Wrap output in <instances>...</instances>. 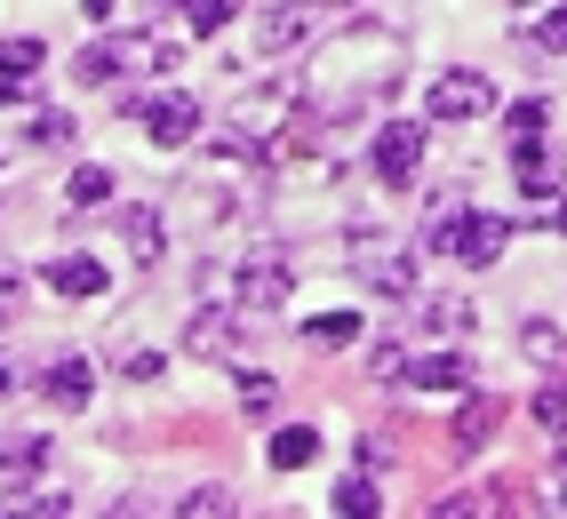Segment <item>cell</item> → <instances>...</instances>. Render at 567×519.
<instances>
[{
	"instance_id": "ffe728a7",
	"label": "cell",
	"mask_w": 567,
	"mask_h": 519,
	"mask_svg": "<svg viewBox=\"0 0 567 519\" xmlns=\"http://www.w3.org/2000/svg\"><path fill=\"white\" fill-rule=\"evenodd\" d=\"M536 424L544 432H567V384H544L536 392Z\"/></svg>"
},
{
	"instance_id": "d6a6232c",
	"label": "cell",
	"mask_w": 567,
	"mask_h": 519,
	"mask_svg": "<svg viewBox=\"0 0 567 519\" xmlns=\"http://www.w3.org/2000/svg\"><path fill=\"white\" fill-rule=\"evenodd\" d=\"M9 384H17V367H0V399H9Z\"/></svg>"
},
{
	"instance_id": "836d02e7",
	"label": "cell",
	"mask_w": 567,
	"mask_h": 519,
	"mask_svg": "<svg viewBox=\"0 0 567 519\" xmlns=\"http://www.w3.org/2000/svg\"><path fill=\"white\" fill-rule=\"evenodd\" d=\"M559 511H567V488H559Z\"/></svg>"
},
{
	"instance_id": "603a6c76",
	"label": "cell",
	"mask_w": 567,
	"mask_h": 519,
	"mask_svg": "<svg viewBox=\"0 0 567 519\" xmlns=\"http://www.w3.org/2000/svg\"><path fill=\"white\" fill-rule=\"evenodd\" d=\"M544 121H551L544 96H519V104H512V128H519V136H544Z\"/></svg>"
},
{
	"instance_id": "ac0fdd59",
	"label": "cell",
	"mask_w": 567,
	"mask_h": 519,
	"mask_svg": "<svg viewBox=\"0 0 567 519\" xmlns=\"http://www.w3.org/2000/svg\"><path fill=\"white\" fill-rule=\"evenodd\" d=\"M328 511H352V519H368V511H375V488H368V479H344V488L328 496Z\"/></svg>"
},
{
	"instance_id": "4dcf8cb0",
	"label": "cell",
	"mask_w": 567,
	"mask_h": 519,
	"mask_svg": "<svg viewBox=\"0 0 567 519\" xmlns=\"http://www.w3.org/2000/svg\"><path fill=\"white\" fill-rule=\"evenodd\" d=\"M81 9H89V17H112V0H81Z\"/></svg>"
},
{
	"instance_id": "3957f363",
	"label": "cell",
	"mask_w": 567,
	"mask_h": 519,
	"mask_svg": "<svg viewBox=\"0 0 567 519\" xmlns=\"http://www.w3.org/2000/svg\"><path fill=\"white\" fill-rule=\"evenodd\" d=\"M432 113H440V121H480V113H496V89H487V72H472V64L440 72V81H432Z\"/></svg>"
},
{
	"instance_id": "f1b7e54d",
	"label": "cell",
	"mask_w": 567,
	"mask_h": 519,
	"mask_svg": "<svg viewBox=\"0 0 567 519\" xmlns=\"http://www.w3.org/2000/svg\"><path fill=\"white\" fill-rule=\"evenodd\" d=\"M17 304H24V280H17V272H0V328L17 320Z\"/></svg>"
},
{
	"instance_id": "7a4b0ae2",
	"label": "cell",
	"mask_w": 567,
	"mask_h": 519,
	"mask_svg": "<svg viewBox=\"0 0 567 519\" xmlns=\"http://www.w3.org/2000/svg\"><path fill=\"white\" fill-rule=\"evenodd\" d=\"M233 288H240V304H248V312H280V304H288V295H296V272L280 264V256H272V248H256V256H248V264L233 272Z\"/></svg>"
},
{
	"instance_id": "8fae6325",
	"label": "cell",
	"mask_w": 567,
	"mask_h": 519,
	"mask_svg": "<svg viewBox=\"0 0 567 519\" xmlns=\"http://www.w3.org/2000/svg\"><path fill=\"white\" fill-rule=\"evenodd\" d=\"M312 456H320V432H305V424L272 432V471H305Z\"/></svg>"
},
{
	"instance_id": "d4e9b609",
	"label": "cell",
	"mask_w": 567,
	"mask_h": 519,
	"mask_svg": "<svg viewBox=\"0 0 567 519\" xmlns=\"http://www.w3.org/2000/svg\"><path fill=\"white\" fill-rule=\"evenodd\" d=\"M432 328H472V304H456V295H440V304H424Z\"/></svg>"
},
{
	"instance_id": "277c9868",
	"label": "cell",
	"mask_w": 567,
	"mask_h": 519,
	"mask_svg": "<svg viewBox=\"0 0 567 519\" xmlns=\"http://www.w3.org/2000/svg\"><path fill=\"white\" fill-rule=\"evenodd\" d=\"M136 121L153 128V144H193V136H200V96L161 89V96H144V104H136Z\"/></svg>"
},
{
	"instance_id": "9a60e30c",
	"label": "cell",
	"mask_w": 567,
	"mask_h": 519,
	"mask_svg": "<svg viewBox=\"0 0 567 519\" xmlns=\"http://www.w3.org/2000/svg\"><path fill=\"white\" fill-rule=\"evenodd\" d=\"M64 193H72V208H96V200H112V176L104 168H72Z\"/></svg>"
},
{
	"instance_id": "ba28073f",
	"label": "cell",
	"mask_w": 567,
	"mask_h": 519,
	"mask_svg": "<svg viewBox=\"0 0 567 519\" xmlns=\"http://www.w3.org/2000/svg\"><path fill=\"white\" fill-rule=\"evenodd\" d=\"M408 384H424V392H472V360H456V352L408 360Z\"/></svg>"
},
{
	"instance_id": "2e32d148",
	"label": "cell",
	"mask_w": 567,
	"mask_h": 519,
	"mask_svg": "<svg viewBox=\"0 0 567 519\" xmlns=\"http://www.w3.org/2000/svg\"><path fill=\"white\" fill-rule=\"evenodd\" d=\"M0 464H9V471H41L49 464V439H0Z\"/></svg>"
},
{
	"instance_id": "7402d4cb",
	"label": "cell",
	"mask_w": 567,
	"mask_h": 519,
	"mask_svg": "<svg viewBox=\"0 0 567 519\" xmlns=\"http://www.w3.org/2000/svg\"><path fill=\"white\" fill-rule=\"evenodd\" d=\"M368 376H375V384H400V376H408V352H400V344H375Z\"/></svg>"
},
{
	"instance_id": "4fadbf2b",
	"label": "cell",
	"mask_w": 567,
	"mask_h": 519,
	"mask_svg": "<svg viewBox=\"0 0 567 519\" xmlns=\"http://www.w3.org/2000/svg\"><path fill=\"white\" fill-rule=\"evenodd\" d=\"M487 432H496V399H464V416H456V448H487Z\"/></svg>"
},
{
	"instance_id": "484cf974",
	"label": "cell",
	"mask_w": 567,
	"mask_h": 519,
	"mask_svg": "<svg viewBox=\"0 0 567 519\" xmlns=\"http://www.w3.org/2000/svg\"><path fill=\"white\" fill-rule=\"evenodd\" d=\"M112 64H121L112 49H81V64H72V72H81V81H112Z\"/></svg>"
},
{
	"instance_id": "5bb4252c",
	"label": "cell",
	"mask_w": 567,
	"mask_h": 519,
	"mask_svg": "<svg viewBox=\"0 0 567 519\" xmlns=\"http://www.w3.org/2000/svg\"><path fill=\"white\" fill-rule=\"evenodd\" d=\"M121 232H128V248L144 256V264L161 256V216H153V208H128V216H121Z\"/></svg>"
},
{
	"instance_id": "6da1fadb",
	"label": "cell",
	"mask_w": 567,
	"mask_h": 519,
	"mask_svg": "<svg viewBox=\"0 0 567 519\" xmlns=\"http://www.w3.org/2000/svg\"><path fill=\"white\" fill-rule=\"evenodd\" d=\"M352 272L368 280V288H384V295H400V304H408V295H415V248L408 240H392V232H352Z\"/></svg>"
},
{
	"instance_id": "44dd1931",
	"label": "cell",
	"mask_w": 567,
	"mask_h": 519,
	"mask_svg": "<svg viewBox=\"0 0 567 519\" xmlns=\"http://www.w3.org/2000/svg\"><path fill=\"white\" fill-rule=\"evenodd\" d=\"M224 344H233V320L200 312V320H193V352H224Z\"/></svg>"
},
{
	"instance_id": "8992f818",
	"label": "cell",
	"mask_w": 567,
	"mask_h": 519,
	"mask_svg": "<svg viewBox=\"0 0 567 519\" xmlns=\"http://www.w3.org/2000/svg\"><path fill=\"white\" fill-rule=\"evenodd\" d=\"M512 168H519V193H527V208H544V200H559V168H551V153H544V136H519V153H512Z\"/></svg>"
},
{
	"instance_id": "cb8c5ba5",
	"label": "cell",
	"mask_w": 567,
	"mask_h": 519,
	"mask_svg": "<svg viewBox=\"0 0 567 519\" xmlns=\"http://www.w3.org/2000/svg\"><path fill=\"white\" fill-rule=\"evenodd\" d=\"M240 399H248V416H264V407H272V376L248 367V376H240Z\"/></svg>"
},
{
	"instance_id": "7c38bea8",
	"label": "cell",
	"mask_w": 567,
	"mask_h": 519,
	"mask_svg": "<svg viewBox=\"0 0 567 519\" xmlns=\"http://www.w3.org/2000/svg\"><path fill=\"white\" fill-rule=\"evenodd\" d=\"M305 336L328 344V352H352L360 344V312H320V320H305Z\"/></svg>"
},
{
	"instance_id": "83f0119b",
	"label": "cell",
	"mask_w": 567,
	"mask_h": 519,
	"mask_svg": "<svg viewBox=\"0 0 567 519\" xmlns=\"http://www.w3.org/2000/svg\"><path fill=\"white\" fill-rule=\"evenodd\" d=\"M184 511L208 519V511H233V496H224V488H200V496H184Z\"/></svg>"
},
{
	"instance_id": "d6986e66",
	"label": "cell",
	"mask_w": 567,
	"mask_h": 519,
	"mask_svg": "<svg viewBox=\"0 0 567 519\" xmlns=\"http://www.w3.org/2000/svg\"><path fill=\"white\" fill-rule=\"evenodd\" d=\"M184 17H193V32H224L233 24V0H184Z\"/></svg>"
},
{
	"instance_id": "4316f807",
	"label": "cell",
	"mask_w": 567,
	"mask_h": 519,
	"mask_svg": "<svg viewBox=\"0 0 567 519\" xmlns=\"http://www.w3.org/2000/svg\"><path fill=\"white\" fill-rule=\"evenodd\" d=\"M536 49H559V56H567V9H551V17L536 24Z\"/></svg>"
},
{
	"instance_id": "52a82bcc",
	"label": "cell",
	"mask_w": 567,
	"mask_h": 519,
	"mask_svg": "<svg viewBox=\"0 0 567 519\" xmlns=\"http://www.w3.org/2000/svg\"><path fill=\"white\" fill-rule=\"evenodd\" d=\"M41 392H49L56 407H89V399H96V367H89V360H49Z\"/></svg>"
},
{
	"instance_id": "1f68e13d",
	"label": "cell",
	"mask_w": 567,
	"mask_h": 519,
	"mask_svg": "<svg viewBox=\"0 0 567 519\" xmlns=\"http://www.w3.org/2000/svg\"><path fill=\"white\" fill-rule=\"evenodd\" d=\"M305 9H352V0H305Z\"/></svg>"
},
{
	"instance_id": "5b68a950",
	"label": "cell",
	"mask_w": 567,
	"mask_h": 519,
	"mask_svg": "<svg viewBox=\"0 0 567 519\" xmlns=\"http://www.w3.org/2000/svg\"><path fill=\"white\" fill-rule=\"evenodd\" d=\"M415 168H424V128L392 121L384 136H375V176H384V184H415Z\"/></svg>"
},
{
	"instance_id": "e575fe53",
	"label": "cell",
	"mask_w": 567,
	"mask_h": 519,
	"mask_svg": "<svg viewBox=\"0 0 567 519\" xmlns=\"http://www.w3.org/2000/svg\"><path fill=\"white\" fill-rule=\"evenodd\" d=\"M519 9H536V0H519Z\"/></svg>"
},
{
	"instance_id": "9c48e42d",
	"label": "cell",
	"mask_w": 567,
	"mask_h": 519,
	"mask_svg": "<svg viewBox=\"0 0 567 519\" xmlns=\"http://www.w3.org/2000/svg\"><path fill=\"white\" fill-rule=\"evenodd\" d=\"M41 41H0V104H17L24 96V81H32V72H41Z\"/></svg>"
},
{
	"instance_id": "e0dca14e",
	"label": "cell",
	"mask_w": 567,
	"mask_h": 519,
	"mask_svg": "<svg viewBox=\"0 0 567 519\" xmlns=\"http://www.w3.org/2000/svg\"><path fill=\"white\" fill-rule=\"evenodd\" d=\"M519 344H527V360H544V367H551V360H559V328H551V320H527V328H519Z\"/></svg>"
},
{
	"instance_id": "f546056e",
	"label": "cell",
	"mask_w": 567,
	"mask_h": 519,
	"mask_svg": "<svg viewBox=\"0 0 567 519\" xmlns=\"http://www.w3.org/2000/svg\"><path fill=\"white\" fill-rule=\"evenodd\" d=\"M144 64L168 72V64H176V41H153V32H144Z\"/></svg>"
},
{
	"instance_id": "30bf717a",
	"label": "cell",
	"mask_w": 567,
	"mask_h": 519,
	"mask_svg": "<svg viewBox=\"0 0 567 519\" xmlns=\"http://www.w3.org/2000/svg\"><path fill=\"white\" fill-rule=\"evenodd\" d=\"M49 288L89 304V295H104V264H96V256H56V264H49Z\"/></svg>"
}]
</instances>
